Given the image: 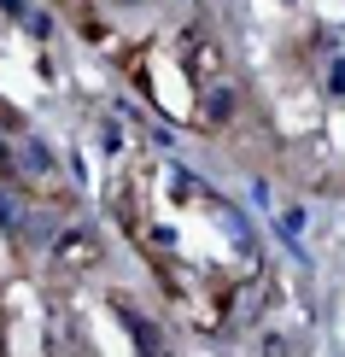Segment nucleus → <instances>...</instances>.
<instances>
[{
    "instance_id": "nucleus-1",
    "label": "nucleus",
    "mask_w": 345,
    "mask_h": 357,
    "mask_svg": "<svg viewBox=\"0 0 345 357\" xmlns=\"http://www.w3.org/2000/svg\"><path fill=\"white\" fill-rule=\"evenodd\" d=\"M129 6H141V0H129Z\"/></svg>"
}]
</instances>
